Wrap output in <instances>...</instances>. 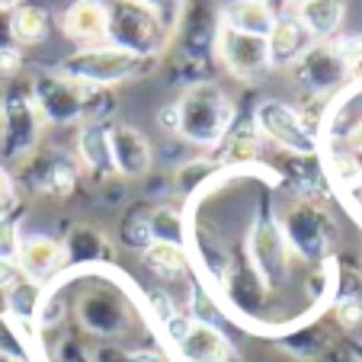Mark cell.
Returning <instances> with one entry per match:
<instances>
[{
  "instance_id": "d4e9b609",
  "label": "cell",
  "mask_w": 362,
  "mask_h": 362,
  "mask_svg": "<svg viewBox=\"0 0 362 362\" xmlns=\"http://www.w3.org/2000/svg\"><path fill=\"white\" fill-rule=\"evenodd\" d=\"M42 286H33V282L20 279L13 288H7V317L23 327H33L35 330V315H39V305H42Z\"/></svg>"
},
{
  "instance_id": "b9f144b4",
  "label": "cell",
  "mask_w": 362,
  "mask_h": 362,
  "mask_svg": "<svg viewBox=\"0 0 362 362\" xmlns=\"http://www.w3.org/2000/svg\"><path fill=\"white\" fill-rule=\"evenodd\" d=\"M349 77H353V81H362V58H356V62L349 64Z\"/></svg>"
},
{
  "instance_id": "d6a6232c",
  "label": "cell",
  "mask_w": 362,
  "mask_h": 362,
  "mask_svg": "<svg viewBox=\"0 0 362 362\" xmlns=\"http://www.w3.org/2000/svg\"><path fill=\"white\" fill-rule=\"evenodd\" d=\"M144 305H148L151 315L160 321V327H164V324L170 321L173 315H177V305H173V298L164 292V288H151V292L144 295Z\"/></svg>"
},
{
  "instance_id": "603a6c76",
  "label": "cell",
  "mask_w": 362,
  "mask_h": 362,
  "mask_svg": "<svg viewBox=\"0 0 362 362\" xmlns=\"http://www.w3.org/2000/svg\"><path fill=\"white\" fill-rule=\"evenodd\" d=\"M279 349L298 362H321L324 356L334 349V343H330V337L324 334L321 327H301V330H295V334L282 337Z\"/></svg>"
},
{
  "instance_id": "ac0fdd59",
  "label": "cell",
  "mask_w": 362,
  "mask_h": 362,
  "mask_svg": "<svg viewBox=\"0 0 362 362\" xmlns=\"http://www.w3.org/2000/svg\"><path fill=\"white\" fill-rule=\"evenodd\" d=\"M267 45L273 64H298L305 58V52L311 48V35L305 33V26L295 16H286V20H276L273 33L267 35Z\"/></svg>"
},
{
  "instance_id": "3957f363",
  "label": "cell",
  "mask_w": 362,
  "mask_h": 362,
  "mask_svg": "<svg viewBox=\"0 0 362 362\" xmlns=\"http://www.w3.org/2000/svg\"><path fill=\"white\" fill-rule=\"evenodd\" d=\"M279 228L292 257H301V260L317 263V267L330 260L334 221L315 199H301V202L288 205L279 218Z\"/></svg>"
},
{
  "instance_id": "d590c367",
  "label": "cell",
  "mask_w": 362,
  "mask_h": 362,
  "mask_svg": "<svg viewBox=\"0 0 362 362\" xmlns=\"http://www.w3.org/2000/svg\"><path fill=\"white\" fill-rule=\"evenodd\" d=\"M346 144H349L346 154H349V158H356V164L362 167V119L346 132Z\"/></svg>"
},
{
  "instance_id": "f1b7e54d",
  "label": "cell",
  "mask_w": 362,
  "mask_h": 362,
  "mask_svg": "<svg viewBox=\"0 0 362 362\" xmlns=\"http://www.w3.org/2000/svg\"><path fill=\"white\" fill-rule=\"evenodd\" d=\"M122 240L129 247H135V250H148V247L154 244V238H151V228H148V212L129 215V218L122 221Z\"/></svg>"
},
{
  "instance_id": "f546056e",
  "label": "cell",
  "mask_w": 362,
  "mask_h": 362,
  "mask_svg": "<svg viewBox=\"0 0 362 362\" xmlns=\"http://www.w3.org/2000/svg\"><path fill=\"white\" fill-rule=\"evenodd\" d=\"M186 315H189L192 321H199V324H215L221 317V311H218V305L209 298V292H205L202 286H192L189 311H186Z\"/></svg>"
},
{
  "instance_id": "ffe728a7",
  "label": "cell",
  "mask_w": 362,
  "mask_h": 362,
  "mask_svg": "<svg viewBox=\"0 0 362 362\" xmlns=\"http://www.w3.org/2000/svg\"><path fill=\"white\" fill-rule=\"evenodd\" d=\"M295 68H298V77L311 90H327V87H334V83L340 81V74H343L346 64H343L340 58L324 45V48H308L305 58H301Z\"/></svg>"
},
{
  "instance_id": "5bb4252c",
  "label": "cell",
  "mask_w": 362,
  "mask_h": 362,
  "mask_svg": "<svg viewBox=\"0 0 362 362\" xmlns=\"http://www.w3.org/2000/svg\"><path fill=\"white\" fill-rule=\"evenodd\" d=\"M110 154H112V170L129 180L144 177L151 170V164H154L151 141L132 125H110Z\"/></svg>"
},
{
  "instance_id": "9a60e30c",
  "label": "cell",
  "mask_w": 362,
  "mask_h": 362,
  "mask_svg": "<svg viewBox=\"0 0 362 362\" xmlns=\"http://www.w3.org/2000/svg\"><path fill=\"white\" fill-rule=\"evenodd\" d=\"M64 33L77 42L87 45H100L110 33V10L103 0H74L64 13Z\"/></svg>"
},
{
  "instance_id": "2e32d148",
  "label": "cell",
  "mask_w": 362,
  "mask_h": 362,
  "mask_svg": "<svg viewBox=\"0 0 362 362\" xmlns=\"http://www.w3.org/2000/svg\"><path fill=\"white\" fill-rule=\"evenodd\" d=\"M77 164L87 167L96 177H116L110 154V125L100 119H90L77 135Z\"/></svg>"
},
{
  "instance_id": "4fadbf2b",
  "label": "cell",
  "mask_w": 362,
  "mask_h": 362,
  "mask_svg": "<svg viewBox=\"0 0 362 362\" xmlns=\"http://www.w3.org/2000/svg\"><path fill=\"white\" fill-rule=\"evenodd\" d=\"M173 349L186 362H238V349L218 330V324L189 321L186 334L173 343Z\"/></svg>"
},
{
  "instance_id": "4dcf8cb0",
  "label": "cell",
  "mask_w": 362,
  "mask_h": 362,
  "mask_svg": "<svg viewBox=\"0 0 362 362\" xmlns=\"http://www.w3.org/2000/svg\"><path fill=\"white\" fill-rule=\"evenodd\" d=\"M334 317L343 330H356L362 324V298L359 295H337Z\"/></svg>"
},
{
  "instance_id": "60d3db41",
  "label": "cell",
  "mask_w": 362,
  "mask_h": 362,
  "mask_svg": "<svg viewBox=\"0 0 362 362\" xmlns=\"http://www.w3.org/2000/svg\"><path fill=\"white\" fill-rule=\"evenodd\" d=\"M138 4H144L148 10H154L164 23H167V13H173V7H177V0H138Z\"/></svg>"
},
{
  "instance_id": "836d02e7",
  "label": "cell",
  "mask_w": 362,
  "mask_h": 362,
  "mask_svg": "<svg viewBox=\"0 0 362 362\" xmlns=\"http://www.w3.org/2000/svg\"><path fill=\"white\" fill-rule=\"evenodd\" d=\"M327 48H330V52H334V55L349 68V64H353L356 58H362V35H359V33H353V35H340V39H334Z\"/></svg>"
},
{
  "instance_id": "6da1fadb",
  "label": "cell",
  "mask_w": 362,
  "mask_h": 362,
  "mask_svg": "<svg viewBox=\"0 0 362 362\" xmlns=\"http://www.w3.org/2000/svg\"><path fill=\"white\" fill-rule=\"evenodd\" d=\"M180 125L177 135L199 148H215L225 141V135L234 125V106L218 87L212 83H196L183 100L177 103Z\"/></svg>"
},
{
  "instance_id": "9c48e42d",
  "label": "cell",
  "mask_w": 362,
  "mask_h": 362,
  "mask_svg": "<svg viewBox=\"0 0 362 362\" xmlns=\"http://www.w3.org/2000/svg\"><path fill=\"white\" fill-rule=\"evenodd\" d=\"M39 112L29 93H16L10 96V103L4 106V158L10 164H26L35 154L39 144Z\"/></svg>"
},
{
  "instance_id": "ee69618b",
  "label": "cell",
  "mask_w": 362,
  "mask_h": 362,
  "mask_svg": "<svg viewBox=\"0 0 362 362\" xmlns=\"http://www.w3.org/2000/svg\"><path fill=\"white\" fill-rule=\"evenodd\" d=\"M20 7V0H0V10H16Z\"/></svg>"
},
{
  "instance_id": "8992f818",
  "label": "cell",
  "mask_w": 362,
  "mask_h": 362,
  "mask_svg": "<svg viewBox=\"0 0 362 362\" xmlns=\"http://www.w3.org/2000/svg\"><path fill=\"white\" fill-rule=\"evenodd\" d=\"M74 317L83 334L96 337V340H106V343L122 340L132 330V321H135L129 305L106 286L83 288L74 301Z\"/></svg>"
},
{
  "instance_id": "e0dca14e",
  "label": "cell",
  "mask_w": 362,
  "mask_h": 362,
  "mask_svg": "<svg viewBox=\"0 0 362 362\" xmlns=\"http://www.w3.org/2000/svg\"><path fill=\"white\" fill-rule=\"evenodd\" d=\"M68 267H100L112 257V247L106 240V234L93 225H77L71 228V234L62 240Z\"/></svg>"
},
{
  "instance_id": "4316f807",
  "label": "cell",
  "mask_w": 362,
  "mask_h": 362,
  "mask_svg": "<svg viewBox=\"0 0 362 362\" xmlns=\"http://www.w3.org/2000/svg\"><path fill=\"white\" fill-rule=\"evenodd\" d=\"M10 33H13L16 42L23 45H39L48 35V16L42 13L39 7H16L13 16H10Z\"/></svg>"
},
{
  "instance_id": "f6af8a7d",
  "label": "cell",
  "mask_w": 362,
  "mask_h": 362,
  "mask_svg": "<svg viewBox=\"0 0 362 362\" xmlns=\"http://www.w3.org/2000/svg\"><path fill=\"white\" fill-rule=\"evenodd\" d=\"M253 4H263V7H269V0H253Z\"/></svg>"
},
{
  "instance_id": "277c9868",
  "label": "cell",
  "mask_w": 362,
  "mask_h": 362,
  "mask_svg": "<svg viewBox=\"0 0 362 362\" xmlns=\"http://www.w3.org/2000/svg\"><path fill=\"white\" fill-rule=\"evenodd\" d=\"M144 64H148L144 58L132 55L125 48L87 45L62 64V74L83 83V87H90V90H103V87H112V83H122V81H129V77L141 74Z\"/></svg>"
},
{
  "instance_id": "7bdbcfd3",
  "label": "cell",
  "mask_w": 362,
  "mask_h": 362,
  "mask_svg": "<svg viewBox=\"0 0 362 362\" xmlns=\"http://www.w3.org/2000/svg\"><path fill=\"white\" fill-rule=\"evenodd\" d=\"M349 353H353L356 362H362V343H349Z\"/></svg>"
},
{
  "instance_id": "8fae6325",
  "label": "cell",
  "mask_w": 362,
  "mask_h": 362,
  "mask_svg": "<svg viewBox=\"0 0 362 362\" xmlns=\"http://www.w3.org/2000/svg\"><path fill=\"white\" fill-rule=\"evenodd\" d=\"M218 55L228 64V71L234 77H240V81H257V77H263L273 68L269 45L263 35H244V33H234V29H221Z\"/></svg>"
},
{
  "instance_id": "d6986e66",
  "label": "cell",
  "mask_w": 362,
  "mask_h": 362,
  "mask_svg": "<svg viewBox=\"0 0 362 362\" xmlns=\"http://www.w3.org/2000/svg\"><path fill=\"white\" fill-rule=\"evenodd\" d=\"M292 13L311 39H327L343 23V0H298Z\"/></svg>"
},
{
  "instance_id": "52a82bcc",
  "label": "cell",
  "mask_w": 362,
  "mask_h": 362,
  "mask_svg": "<svg viewBox=\"0 0 362 362\" xmlns=\"http://www.w3.org/2000/svg\"><path fill=\"white\" fill-rule=\"evenodd\" d=\"M253 129H257V135L269 138L273 144H279L282 151H288L295 158H311L317 151V132L305 122V116L298 110H292L279 100H263L257 106Z\"/></svg>"
},
{
  "instance_id": "1f68e13d",
  "label": "cell",
  "mask_w": 362,
  "mask_h": 362,
  "mask_svg": "<svg viewBox=\"0 0 362 362\" xmlns=\"http://www.w3.org/2000/svg\"><path fill=\"white\" fill-rule=\"evenodd\" d=\"M20 228H16L13 215H0V260L16 263V253H20Z\"/></svg>"
},
{
  "instance_id": "30bf717a",
  "label": "cell",
  "mask_w": 362,
  "mask_h": 362,
  "mask_svg": "<svg viewBox=\"0 0 362 362\" xmlns=\"http://www.w3.org/2000/svg\"><path fill=\"white\" fill-rule=\"evenodd\" d=\"M16 269H20V279L48 288L68 269V257H64L62 240L45 238V234L23 238L20 253H16Z\"/></svg>"
},
{
  "instance_id": "e575fe53",
  "label": "cell",
  "mask_w": 362,
  "mask_h": 362,
  "mask_svg": "<svg viewBox=\"0 0 362 362\" xmlns=\"http://www.w3.org/2000/svg\"><path fill=\"white\" fill-rule=\"evenodd\" d=\"M16 202H20V196H16L13 173H10L7 167H0V215H13Z\"/></svg>"
},
{
  "instance_id": "cb8c5ba5",
  "label": "cell",
  "mask_w": 362,
  "mask_h": 362,
  "mask_svg": "<svg viewBox=\"0 0 362 362\" xmlns=\"http://www.w3.org/2000/svg\"><path fill=\"white\" fill-rule=\"evenodd\" d=\"M260 151H263V141H260V135H257V129H234V132H228L225 141H221L218 164H234V167L257 164V160H260Z\"/></svg>"
},
{
  "instance_id": "44dd1931",
  "label": "cell",
  "mask_w": 362,
  "mask_h": 362,
  "mask_svg": "<svg viewBox=\"0 0 362 362\" xmlns=\"http://www.w3.org/2000/svg\"><path fill=\"white\" fill-rule=\"evenodd\" d=\"M276 26V13L263 4H253V0H234L225 7V29L244 35H263L267 39Z\"/></svg>"
},
{
  "instance_id": "7c38bea8",
  "label": "cell",
  "mask_w": 362,
  "mask_h": 362,
  "mask_svg": "<svg viewBox=\"0 0 362 362\" xmlns=\"http://www.w3.org/2000/svg\"><path fill=\"white\" fill-rule=\"evenodd\" d=\"M23 167H26L29 189L42 192V196L68 199L77 189V180H81V164L62 158V154H33Z\"/></svg>"
},
{
  "instance_id": "74e56055",
  "label": "cell",
  "mask_w": 362,
  "mask_h": 362,
  "mask_svg": "<svg viewBox=\"0 0 362 362\" xmlns=\"http://www.w3.org/2000/svg\"><path fill=\"white\" fill-rule=\"evenodd\" d=\"M20 71V52L0 48V74H16Z\"/></svg>"
},
{
  "instance_id": "484cf974",
  "label": "cell",
  "mask_w": 362,
  "mask_h": 362,
  "mask_svg": "<svg viewBox=\"0 0 362 362\" xmlns=\"http://www.w3.org/2000/svg\"><path fill=\"white\" fill-rule=\"evenodd\" d=\"M148 228H151V238L154 240L186 247V218L180 209H173V205H158V209H151Z\"/></svg>"
},
{
  "instance_id": "7402d4cb",
  "label": "cell",
  "mask_w": 362,
  "mask_h": 362,
  "mask_svg": "<svg viewBox=\"0 0 362 362\" xmlns=\"http://www.w3.org/2000/svg\"><path fill=\"white\" fill-rule=\"evenodd\" d=\"M141 257H144V267L158 276V279H164V282L183 279L186 269H189V253H186V247H180V244L154 240L148 250H141Z\"/></svg>"
},
{
  "instance_id": "7a4b0ae2",
  "label": "cell",
  "mask_w": 362,
  "mask_h": 362,
  "mask_svg": "<svg viewBox=\"0 0 362 362\" xmlns=\"http://www.w3.org/2000/svg\"><path fill=\"white\" fill-rule=\"evenodd\" d=\"M106 10H110V33H106V39L116 48H125V52L144 58V62L164 48L167 23L154 10H148L138 0H112V4H106Z\"/></svg>"
},
{
  "instance_id": "ba28073f",
  "label": "cell",
  "mask_w": 362,
  "mask_h": 362,
  "mask_svg": "<svg viewBox=\"0 0 362 362\" xmlns=\"http://www.w3.org/2000/svg\"><path fill=\"white\" fill-rule=\"evenodd\" d=\"M288 257H292V253H288L286 238H282L279 218L263 212L250 231V269H253V276L263 282L267 292H273V288H279L282 282H286Z\"/></svg>"
},
{
  "instance_id": "8d00e7d4",
  "label": "cell",
  "mask_w": 362,
  "mask_h": 362,
  "mask_svg": "<svg viewBox=\"0 0 362 362\" xmlns=\"http://www.w3.org/2000/svg\"><path fill=\"white\" fill-rule=\"evenodd\" d=\"M16 282H20V269H16V263L0 260V292H7V288H13Z\"/></svg>"
},
{
  "instance_id": "5b68a950",
  "label": "cell",
  "mask_w": 362,
  "mask_h": 362,
  "mask_svg": "<svg viewBox=\"0 0 362 362\" xmlns=\"http://www.w3.org/2000/svg\"><path fill=\"white\" fill-rule=\"evenodd\" d=\"M35 103V112L45 122L55 125H74L81 119L93 116V100L96 90L83 87V83L64 77L62 71L58 74H39L33 81V90H29Z\"/></svg>"
},
{
  "instance_id": "f35d334b",
  "label": "cell",
  "mask_w": 362,
  "mask_h": 362,
  "mask_svg": "<svg viewBox=\"0 0 362 362\" xmlns=\"http://www.w3.org/2000/svg\"><path fill=\"white\" fill-rule=\"evenodd\" d=\"M158 122H160V129H164V132H173V135H177V125H180V112H177V103H170V106H164V110H160Z\"/></svg>"
},
{
  "instance_id": "ab89813d",
  "label": "cell",
  "mask_w": 362,
  "mask_h": 362,
  "mask_svg": "<svg viewBox=\"0 0 362 362\" xmlns=\"http://www.w3.org/2000/svg\"><path fill=\"white\" fill-rule=\"evenodd\" d=\"M125 362H170L160 349H132Z\"/></svg>"
},
{
  "instance_id": "83f0119b",
  "label": "cell",
  "mask_w": 362,
  "mask_h": 362,
  "mask_svg": "<svg viewBox=\"0 0 362 362\" xmlns=\"http://www.w3.org/2000/svg\"><path fill=\"white\" fill-rule=\"evenodd\" d=\"M212 170H215L212 160H189V164H183L180 167V173H177V189L183 192V196L202 189L205 180L212 177Z\"/></svg>"
}]
</instances>
